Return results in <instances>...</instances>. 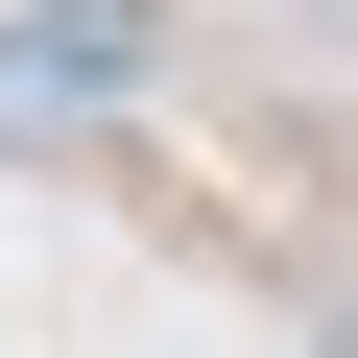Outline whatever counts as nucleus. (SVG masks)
I'll return each mask as SVG.
<instances>
[{
    "mask_svg": "<svg viewBox=\"0 0 358 358\" xmlns=\"http://www.w3.org/2000/svg\"><path fill=\"white\" fill-rule=\"evenodd\" d=\"M24 48H48V96H143L167 72V0H24Z\"/></svg>",
    "mask_w": 358,
    "mask_h": 358,
    "instance_id": "1",
    "label": "nucleus"
},
{
    "mask_svg": "<svg viewBox=\"0 0 358 358\" xmlns=\"http://www.w3.org/2000/svg\"><path fill=\"white\" fill-rule=\"evenodd\" d=\"M310 358H358V310H310Z\"/></svg>",
    "mask_w": 358,
    "mask_h": 358,
    "instance_id": "2",
    "label": "nucleus"
}]
</instances>
